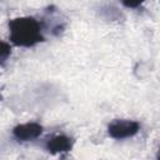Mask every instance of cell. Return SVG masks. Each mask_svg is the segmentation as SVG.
Returning a JSON list of instances; mask_svg holds the SVG:
<instances>
[{
	"label": "cell",
	"mask_w": 160,
	"mask_h": 160,
	"mask_svg": "<svg viewBox=\"0 0 160 160\" xmlns=\"http://www.w3.org/2000/svg\"><path fill=\"white\" fill-rule=\"evenodd\" d=\"M140 130V124L131 119H115L108 125L109 135L115 140H124L135 136Z\"/></svg>",
	"instance_id": "7a4b0ae2"
},
{
	"label": "cell",
	"mask_w": 160,
	"mask_h": 160,
	"mask_svg": "<svg viewBox=\"0 0 160 160\" xmlns=\"http://www.w3.org/2000/svg\"><path fill=\"white\" fill-rule=\"evenodd\" d=\"M121 4L125 6V8H129V9H136L139 8L145 0H120Z\"/></svg>",
	"instance_id": "8992f818"
},
{
	"label": "cell",
	"mask_w": 160,
	"mask_h": 160,
	"mask_svg": "<svg viewBox=\"0 0 160 160\" xmlns=\"http://www.w3.org/2000/svg\"><path fill=\"white\" fill-rule=\"evenodd\" d=\"M11 54V46L9 42L6 41H1L0 40V68L6 62V60L9 59Z\"/></svg>",
	"instance_id": "5b68a950"
},
{
	"label": "cell",
	"mask_w": 160,
	"mask_h": 160,
	"mask_svg": "<svg viewBox=\"0 0 160 160\" xmlns=\"http://www.w3.org/2000/svg\"><path fill=\"white\" fill-rule=\"evenodd\" d=\"M9 38L15 46L32 48L44 41L42 26L32 16H19L9 21Z\"/></svg>",
	"instance_id": "6da1fadb"
},
{
	"label": "cell",
	"mask_w": 160,
	"mask_h": 160,
	"mask_svg": "<svg viewBox=\"0 0 160 160\" xmlns=\"http://www.w3.org/2000/svg\"><path fill=\"white\" fill-rule=\"evenodd\" d=\"M42 134V126L39 122H24L19 124L12 129V136L20 142H28L38 139Z\"/></svg>",
	"instance_id": "3957f363"
},
{
	"label": "cell",
	"mask_w": 160,
	"mask_h": 160,
	"mask_svg": "<svg viewBox=\"0 0 160 160\" xmlns=\"http://www.w3.org/2000/svg\"><path fill=\"white\" fill-rule=\"evenodd\" d=\"M74 146V140L66 135H55L51 136L49 140H46L45 142V149L50 152V154H64V152H69Z\"/></svg>",
	"instance_id": "277c9868"
}]
</instances>
